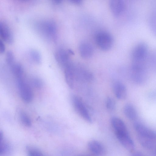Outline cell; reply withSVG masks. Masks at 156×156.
Masks as SVG:
<instances>
[{
  "instance_id": "obj_1",
  "label": "cell",
  "mask_w": 156,
  "mask_h": 156,
  "mask_svg": "<svg viewBox=\"0 0 156 156\" xmlns=\"http://www.w3.org/2000/svg\"><path fill=\"white\" fill-rule=\"evenodd\" d=\"M149 53L148 45L145 42H140L138 43L132 50L131 54L132 64L148 65Z\"/></svg>"
},
{
  "instance_id": "obj_2",
  "label": "cell",
  "mask_w": 156,
  "mask_h": 156,
  "mask_svg": "<svg viewBox=\"0 0 156 156\" xmlns=\"http://www.w3.org/2000/svg\"><path fill=\"white\" fill-rule=\"evenodd\" d=\"M71 101L76 112L86 122L91 123V116L81 98L76 95H73L71 97Z\"/></svg>"
},
{
  "instance_id": "obj_3",
  "label": "cell",
  "mask_w": 156,
  "mask_h": 156,
  "mask_svg": "<svg viewBox=\"0 0 156 156\" xmlns=\"http://www.w3.org/2000/svg\"><path fill=\"white\" fill-rule=\"evenodd\" d=\"M130 77L135 83H144L147 79V66L131 65L130 69Z\"/></svg>"
},
{
  "instance_id": "obj_4",
  "label": "cell",
  "mask_w": 156,
  "mask_h": 156,
  "mask_svg": "<svg viewBox=\"0 0 156 156\" xmlns=\"http://www.w3.org/2000/svg\"><path fill=\"white\" fill-rule=\"evenodd\" d=\"M16 79L17 86L21 99L26 103H30L33 98V93L30 87L25 81L23 77Z\"/></svg>"
},
{
  "instance_id": "obj_5",
  "label": "cell",
  "mask_w": 156,
  "mask_h": 156,
  "mask_svg": "<svg viewBox=\"0 0 156 156\" xmlns=\"http://www.w3.org/2000/svg\"><path fill=\"white\" fill-rule=\"evenodd\" d=\"M37 25L39 30L44 36L50 39H55L57 28L54 22L51 20L44 21L39 22Z\"/></svg>"
},
{
  "instance_id": "obj_6",
  "label": "cell",
  "mask_w": 156,
  "mask_h": 156,
  "mask_svg": "<svg viewBox=\"0 0 156 156\" xmlns=\"http://www.w3.org/2000/svg\"><path fill=\"white\" fill-rule=\"evenodd\" d=\"M96 44L101 50L107 51L111 48L113 44V38L111 35L106 32L98 33L95 37Z\"/></svg>"
},
{
  "instance_id": "obj_7",
  "label": "cell",
  "mask_w": 156,
  "mask_h": 156,
  "mask_svg": "<svg viewBox=\"0 0 156 156\" xmlns=\"http://www.w3.org/2000/svg\"><path fill=\"white\" fill-rule=\"evenodd\" d=\"M115 132L119 141L126 149L131 151L133 150L134 144L127 129Z\"/></svg>"
},
{
  "instance_id": "obj_8",
  "label": "cell",
  "mask_w": 156,
  "mask_h": 156,
  "mask_svg": "<svg viewBox=\"0 0 156 156\" xmlns=\"http://www.w3.org/2000/svg\"><path fill=\"white\" fill-rule=\"evenodd\" d=\"M75 71L76 81L90 82L94 79V76L90 71L80 65H75Z\"/></svg>"
},
{
  "instance_id": "obj_9",
  "label": "cell",
  "mask_w": 156,
  "mask_h": 156,
  "mask_svg": "<svg viewBox=\"0 0 156 156\" xmlns=\"http://www.w3.org/2000/svg\"><path fill=\"white\" fill-rule=\"evenodd\" d=\"M134 129L138 136L147 137L155 140L156 134L142 123L138 121L135 122L133 124Z\"/></svg>"
},
{
  "instance_id": "obj_10",
  "label": "cell",
  "mask_w": 156,
  "mask_h": 156,
  "mask_svg": "<svg viewBox=\"0 0 156 156\" xmlns=\"http://www.w3.org/2000/svg\"><path fill=\"white\" fill-rule=\"evenodd\" d=\"M71 51L62 48L57 50L55 53V58L59 65L64 69L71 62L69 54Z\"/></svg>"
},
{
  "instance_id": "obj_11",
  "label": "cell",
  "mask_w": 156,
  "mask_h": 156,
  "mask_svg": "<svg viewBox=\"0 0 156 156\" xmlns=\"http://www.w3.org/2000/svg\"><path fill=\"white\" fill-rule=\"evenodd\" d=\"M75 66V64L71 62L64 69L66 82L68 87L71 89L74 87L76 81Z\"/></svg>"
},
{
  "instance_id": "obj_12",
  "label": "cell",
  "mask_w": 156,
  "mask_h": 156,
  "mask_svg": "<svg viewBox=\"0 0 156 156\" xmlns=\"http://www.w3.org/2000/svg\"><path fill=\"white\" fill-rule=\"evenodd\" d=\"M110 9L114 16L118 17L124 12L125 8L124 1L122 0H112L109 3Z\"/></svg>"
},
{
  "instance_id": "obj_13",
  "label": "cell",
  "mask_w": 156,
  "mask_h": 156,
  "mask_svg": "<svg viewBox=\"0 0 156 156\" xmlns=\"http://www.w3.org/2000/svg\"><path fill=\"white\" fill-rule=\"evenodd\" d=\"M112 89L115 96L120 100H123L126 97L127 90L125 85L119 81L115 82L112 85Z\"/></svg>"
},
{
  "instance_id": "obj_14",
  "label": "cell",
  "mask_w": 156,
  "mask_h": 156,
  "mask_svg": "<svg viewBox=\"0 0 156 156\" xmlns=\"http://www.w3.org/2000/svg\"><path fill=\"white\" fill-rule=\"evenodd\" d=\"M0 34L2 39L9 44L13 41V36L9 27L5 22H0Z\"/></svg>"
},
{
  "instance_id": "obj_15",
  "label": "cell",
  "mask_w": 156,
  "mask_h": 156,
  "mask_svg": "<svg viewBox=\"0 0 156 156\" xmlns=\"http://www.w3.org/2000/svg\"><path fill=\"white\" fill-rule=\"evenodd\" d=\"M88 147L89 150L95 155L101 156L105 153V150L103 145L97 140H92L89 141Z\"/></svg>"
},
{
  "instance_id": "obj_16",
  "label": "cell",
  "mask_w": 156,
  "mask_h": 156,
  "mask_svg": "<svg viewBox=\"0 0 156 156\" xmlns=\"http://www.w3.org/2000/svg\"><path fill=\"white\" fill-rule=\"evenodd\" d=\"M80 54L83 58H88L90 57L93 53V48L89 43L83 42L80 44L79 46Z\"/></svg>"
},
{
  "instance_id": "obj_17",
  "label": "cell",
  "mask_w": 156,
  "mask_h": 156,
  "mask_svg": "<svg viewBox=\"0 0 156 156\" xmlns=\"http://www.w3.org/2000/svg\"><path fill=\"white\" fill-rule=\"evenodd\" d=\"M123 112L126 117L129 119L134 120L137 117V113L134 106L131 104L127 103L123 108Z\"/></svg>"
},
{
  "instance_id": "obj_18",
  "label": "cell",
  "mask_w": 156,
  "mask_h": 156,
  "mask_svg": "<svg viewBox=\"0 0 156 156\" xmlns=\"http://www.w3.org/2000/svg\"><path fill=\"white\" fill-rule=\"evenodd\" d=\"M111 122L115 132L127 129L124 122L119 118L112 117Z\"/></svg>"
},
{
  "instance_id": "obj_19",
  "label": "cell",
  "mask_w": 156,
  "mask_h": 156,
  "mask_svg": "<svg viewBox=\"0 0 156 156\" xmlns=\"http://www.w3.org/2000/svg\"><path fill=\"white\" fill-rule=\"evenodd\" d=\"M148 63L151 69L156 73V48L149 51Z\"/></svg>"
},
{
  "instance_id": "obj_20",
  "label": "cell",
  "mask_w": 156,
  "mask_h": 156,
  "mask_svg": "<svg viewBox=\"0 0 156 156\" xmlns=\"http://www.w3.org/2000/svg\"><path fill=\"white\" fill-rule=\"evenodd\" d=\"M10 67L12 72L16 78L23 77V69L20 64L15 62Z\"/></svg>"
},
{
  "instance_id": "obj_21",
  "label": "cell",
  "mask_w": 156,
  "mask_h": 156,
  "mask_svg": "<svg viewBox=\"0 0 156 156\" xmlns=\"http://www.w3.org/2000/svg\"><path fill=\"white\" fill-rule=\"evenodd\" d=\"M137 136L138 140L140 144L145 148L150 149L154 146V140L151 139Z\"/></svg>"
},
{
  "instance_id": "obj_22",
  "label": "cell",
  "mask_w": 156,
  "mask_h": 156,
  "mask_svg": "<svg viewBox=\"0 0 156 156\" xmlns=\"http://www.w3.org/2000/svg\"><path fill=\"white\" fill-rule=\"evenodd\" d=\"M149 24L151 31L156 36V11L151 14L149 18Z\"/></svg>"
},
{
  "instance_id": "obj_23",
  "label": "cell",
  "mask_w": 156,
  "mask_h": 156,
  "mask_svg": "<svg viewBox=\"0 0 156 156\" xmlns=\"http://www.w3.org/2000/svg\"><path fill=\"white\" fill-rule=\"evenodd\" d=\"M26 149L28 156H44L41 151L35 147L28 146Z\"/></svg>"
},
{
  "instance_id": "obj_24",
  "label": "cell",
  "mask_w": 156,
  "mask_h": 156,
  "mask_svg": "<svg viewBox=\"0 0 156 156\" xmlns=\"http://www.w3.org/2000/svg\"><path fill=\"white\" fill-rule=\"evenodd\" d=\"M20 117L21 122L24 125L27 127H30L31 126V120L26 113L23 112H20Z\"/></svg>"
},
{
  "instance_id": "obj_25",
  "label": "cell",
  "mask_w": 156,
  "mask_h": 156,
  "mask_svg": "<svg viewBox=\"0 0 156 156\" xmlns=\"http://www.w3.org/2000/svg\"><path fill=\"white\" fill-rule=\"evenodd\" d=\"M105 106L107 109L109 111H113L116 108V104L115 100L113 98L109 97L105 101Z\"/></svg>"
},
{
  "instance_id": "obj_26",
  "label": "cell",
  "mask_w": 156,
  "mask_h": 156,
  "mask_svg": "<svg viewBox=\"0 0 156 156\" xmlns=\"http://www.w3.org/2000/svg\"><path fill=\"white\" fill-rule=\"evenodd\" d=\"M30 55L32 60L36 63L39 64L41 62V55L38 51L32 50L30 51Z\"/></svg>"
},
{
  "instance_id": "obj_27",
  "label": "cell",
  "mask_w": 156,
  "mask_h": 156,
  "mask_svg": "<svg viewBox=\"0 0 156 156\" xmlns=\"http://www.w3.org/2000/svg\"><path fill=\"white\" fill-rule=\"evenodd\" d=\"M6 60L7 63L10 66L15 63L14 55L11 51H9L6 52Z\"/></svg>"
},
{
  "instance_id": "obj_28",
  "label": "cell",
  "mask_w": 156,
  "mask_h": 156,
  "mask_svg": "<svg viewBox=\"0 0 156 156\" xmlns=\"http://www.w3.org/2000/svg\"><path fill=\"white\" fill-rule=\"evenodd\" d=\"M33 86L35 87L40 89L43 86V83L41 79L37 77L33 78L31 81Z\"/></svg>"
},
{
  "instance_id": "obj_29",
  "label": "cell",
  "mask_w": 156,
  "mask_h": 156,
  "mask_svg": "<svg viewBox=\"0 0 156 156\" xmlns=\"http://www.w3.org/2000/svg\"><path fill=\"white\" fill-rule=\"evenodd\" d=\"M5 47L3 41L1 40H0V52L3 53L5 50Z\"/></svg>"
},
{
  "instance_id": "obj_30",
  "label": "cell",
  "mask_w": 156,
  "mask_h": 156,
  "mask_svg": "<svg viewBox=\"0 0 156 156\" xmlns=\"http://www.w3.org/2000/svg\"><path fill=\"white\" fill-rule=\"evenodd\" d=\"M132 156H144V155L140 152L136 151L133 154Z\"/></svg>"
},
{
  "instance_id": "obj_31",
  "label": "cell",
  "mask_w": 156,
  "mask_h": 156,
  "mask_svg": "<svg viewBox=\"0 0 156 156\" xmlns=\"http://www.w3.org/2000/svg\"><path fill=\"white\" fill-rule=\"evenodd\" d=\"M70 1L76 4H80L81 3V1L80 0H71Z\"/></svg>"
},
{
  "instance_id": "obj_32",
  "label": "cell",
  "mask_w": 156,
  "mask_h": 156,
  "mask_svg": "<svg viewBox=\"0 0 156 156\" xmlns=\"http://www.w3.org/2000/svg\"><path fill=\"white\" fill-rule=\"evenodd\" d=\"M155 152H156V149H155Z\"/></svg>"
}]
</instances>
